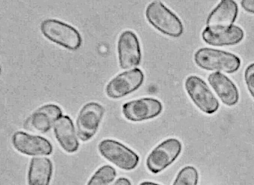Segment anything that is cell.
I'll return each mask as SVG.
<instances>
[{
	"label": "cell",
	"instance_id": "6da1fadb",
	"mask_svg": "<svg viewBox=\"0 0 254 185\" xmlns=\"http://www.w3.org/2000/svg\"><path fill=\"white\" fill-rule=\"evenodd\" d=\"M195 63L204 70L234 73L239 70L241 61L238 56L218 49H199L194 56Z\"/></svg>",
	"mask_w": 254,
	"mask_h": 185
},
{
	"label": "cell",
	"instance_id": "7a4b0ae2",
	"mask_svg": "<svg viewBox=\"0 0 254 185\" xmlns=\"http://www.w3.org/2000/svg\"><path fill=\"white\" fill-rule=\"evenodd\" d=\"M147 21L162 34L179 38L184 32L182 20L161 1H153L146 7Z\"/></svg>",
	"mask_w": 254,
	"mask_h": 185
},
{
	"label": "cell",
	"instance_id": "3957f363",
	"mask_svg": "<svg viewBox=\"0 0 254 185\" xmlns=\"http://www.w3.org/2000/svg\"><path fill=\"white\" fill-rule=\"evenodd\" d=\"M43 35L51 42L70 51H76L81 45L82 39L78 31L60 20L48 19L41 24Z\"/></svg>",
	"mask_w": 254,
	"mask_h": 185
},
{
	"label": "cell",
	"instance_id": "277c9868",
	"mask_svg": "<svg viewBox=\"0 0 254 185\" xmlns=\"http://www.w3.org/2000/svg\"><path fill=\"white\" fill-rule=\"evenodd\" d=\"M98 149L102 157L122 170L132 171L140 161L132 150L114 139H104L98 144Z\"/></svg>",
	"mask_w": 254,
	"mask_h": 185
},
{
	"label": "cell",
	"instance_id": "5b68a950",
	"mask_svg": "<svg viewBox=\"0 0 254 185\" xmlns=\"http://www.w3.org/2000/svg\"><path fill=\"white\" fill-rule=\"evenodd\" d=\"M182 149V143L178 139H166L155 147L147 157V169L154 174L161 172L178 158Z\"/></svg>",
	"mask_w": 254,
	"mask_h": 185
},
{
	"label": "cell",
	"instance_id": "8992f818",
	"mask_svg": "<svg viewBox=\"0 0 254 185\" xmlns=\"http://www.w3.org/2000/svg\"><path fill=\"white\" fill-rule=\"evenodd\" d=\"M185 88L192 102L202 112L212 115L219 110V101L201 78L194 75L188 77Z\"/></svg>",
	"mask_w": 254,
	"mask_h": 185
},
{
	"label": "cell",
	"instance_id": "52a82bcc",
	"mask_svg": "<svg viewBox=\"0 0 254 185\" xmlns=\"http://www.w3.org/2000/svg\"><path fill=\"white\" fill-rule=\"evenodd\" d=\"M105 109L97 102H89L80 111L76 121L77 134L81 141L92 139L99 128Z\"/></svg>",
	"mask_w": 254,
	"mask_h": 185
},
{
	"label": "cell",
	"instance_id": "ba28073f",
	"mask_svg": "<svg viewBox=\"0 0 254 185\" xmlns=\"http://www.w3.org/2000/svg\"><path fill=\"white\" fill-rule=\"evenodd\" d=\"M144 81V74L134 68L119 74L109 82L106 88V95L112 99H120L137 90Z\"/></svg>",
	"mask_w": 254,
	"mask_h": 185
},
{
	"label": "cell",
	"instance_id": "9c48e42d",
	"mask_svg": "<svg viewBox=\"0 0 254 185\" xmlns=\"http://www.w3.org/2000/svg\"><path fill=\"white\" fill-rule=\"evenodd\" d=\"M161 101L153 98H142L126 103L122 106V113L130 122H139L159 116L163 111Z\"/></svg>",
	"mask_w": 254,
	"mask_h": 185
},
{
	"label": "cell",
	"instance_id": "30bf717a",
	"mask_svg": "<svg viewBox=\"0 0 254 185\" xmlns=\"http://www.w3.org/2000/svg\"><path fill=\"white\" fill-rule=\"evenodd\" d=\"M119 62L122 69L136 67L140 64L141 51L137 36L132 31L123 32L118 39Z\"/></svg>",
	"mask_w": 254,
	"mask_h": 185
},
{
	"label": "cell",
	"instance_id": "8fae6325",
	"mask_svg": "<svg viewBox=\"0 0 254 185\" xmlns=\"http://www.w3.org/2000/svg\"><path fill=\"white\" fill-rule=\"evenodd\" d=\"M14 149L24 155L38 157L52 153V143L47 139L23 131H16L12 137Z\"/></svg>",
	"mask_w": 254,
	"mask_h": 185
},
{
	"label": "cell",
	"instance_id": "7c38bea8",
	"mask_svg": "<svg viewBox=\"0 0 254 185\" xmlns=\"http://www.w3.org/2000/svg\"><path fill=\"white\" fill-rule=\"evenodd\" d=\"M60 107L55 104L44 105L33 113L24 124V128L35 132L46 133L62 116Z\"/></svg>",
	"mask_w": 254,
	"mask_h": 185
},
{
	"label": "cell",
	"instance_id": "4fadbf2b",
	"mask_svg": "<svg viewBox=\"0 0 254 185\" xmlns=\"http://www.w3.org/2000/svg\"><path fill=\"white\" fill-rule=\"evenodd\" d=\"M244 36L243 29L235 25L219 29L206 27L202 34L204 42L215 47L232 46L238 44L243 40Z\"/></svg>",
	"mask_w": 254,
	"mask_h": 185
},
{
	"label": "cell",
	"instance_id": "5bb4252c",
	"mask_svg": "<svg viewBox=\"0 0 254 185\" xmlns=\"http://www.w3.org/2000/svg\"><path fill=\"white\" fill-rule=\"evenodd\" d=\"M208 81L217 96L225 105L234 106L240 100V93L236 84L229 77L219 72L212 73Z\"/></svg>",
	"mask_w": 254,
	"mask_h": 185
},
{
	"label": "cell",
	"instance_id": "9a60e30c",
	"mask_svg": "<svg viewBox=\"0 0 254 185\" xmlns=\"http://www.w3.org/2000/svg\"><path fill=\"white\" fill-rule=\"evenodd\" d=\"M238 14L239 6L235 1H222L209 14L206 27L219 29L231 27L235 22Z\"/></svg>",
	"mask_w": 254,
	"mask_h": 185
},
{
	"label": "cell",
	"instance_id": "2e32d148",
	"mask_svg": "<svg viewBox=\"0 0 254 185\" xmlns=\"http://www.w3.org/2000/svg\"><path fill=\"white\" fill-rule=\"evenodd\" d=\"M54 133L57 142L66 153H74L78 150L79 144L70 118L61 117L55 123Z\"/></svg>",
	"mask_w": 254,
	"mask_h": 185
},
{
	"label": "cell",
	"instance_id": "e0dca14e",
	"mask_svg": "<svg viewBox=\"0 0 254 185\" xmlns=\"http://www.w3.org/2000/svg\"><path fill=\"white\" fill-rule=\"evenodd\" d=\"M53 171V164L49 158H33L28 170V185H50Z\"/></svg>",
	"mask_w": 254,
	"mask_h": 185
},
{
	"label": "cell",
	"instance_id": "ac0fdd59",
	"mask_svg": "<svg viewBox=\"0 0 254 185\" xmlns=\"http://www.w3.org/2000/svg\"><path fill=\"white\" fill-rule=\"evenodd\" d=\"M117 176V172L114 167L105 165L99 168L89 179L87 185H109Z\"/></svg>",
	"mask_w": 254,
	"mask_h": 185
},
{
	"label": "cell",
	"instance_id": "d6986e66",
	"mask_svg": "<svg viewBox=\"0 0 254 185\" xmlns=\"http://www.w3.org/2000/svg\"><path fill=\"white\" fill-rule=\"evenodd\" d=\"M198 181L199 174L196 168L187 166L180 171L173 185H197Z\"/></svg>",
	"mask_w": 254,
	"mask_h": 185
},
{
	"label": "cell",
	"instance_id": "ffe728a7",
	"mask_svg": "<svg viewBox=\"0 0 254 185\" xmlns=\"http://www.w3.org/2000/svg\"><path fill=\"white\" fill-rule=\"evenodd\" d=\"M244 78L249 92L254 100V63L249 64L246 68Z\"/></svg>",
	"mask_w": 254,
	"mask_h": 185
},
{
	"label": "cell",
	"instance_id": "44dd1931",
	"mask_svg": "<svg viewBox=\"0 0 254 185\" xmlns=\"http://www.w3.org/2000/svg\"><path fill=\"white\" fill-rule=\"evenodd\" d=\"M241 5L246 11L254 14V0H243Z\"/></svg>",
	"mask_w": 254,
	"mask_h": 185
},
{
	"label": "cell",
	"instance_id": "7402d4cb",
	"mask_svg": "<svg viewBox=\"0 0 254 185\" xmlns=\"http://www.w3.org/2000/svg\"><path fill=\"white\" fill-rule=\"evenodd\" d=\"M113 185H132L130 181L125 178L118 179Z\"/></svg>",
	"mask_w": 254,
	"mask_h": 185
},
{
	"label": "cell",
	"instance_id": "603a6c76",
	"mask_svg": "<svg viewBox=\"0 0 254 185\" xmlns=\"http://www.w3.org/2000/svg\"><path fill=\"white\" fill-rule=\"evenodd\" d=\"M139 185H161L157 184H155L153 182H145L141 183Z\"/></svg>",
	"mask_w": 254,
	"mask_h": 185
}]
</instances>
